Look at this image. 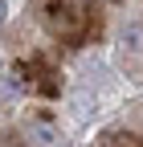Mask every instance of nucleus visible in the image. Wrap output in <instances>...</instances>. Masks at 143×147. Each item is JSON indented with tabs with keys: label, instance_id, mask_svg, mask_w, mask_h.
Wrapping results in <instances>:
<instances>
[{
	"label": "nucleus",
	"instance_id": "f257e3e1",
	"mask_svg": "<svg viewBox=\"0 0 143 147\" xmlns=\"http://www.w3.org/2000/svg\"><path fill=\"white\" fill-rule=\"evenodd\" d=\"M123 61H127L131 69L143 65V25H131L127 33H123Z\"/></svg>",
	"mask_w": 143,
	"mask_h": 147
},
{
	"label": "nucleus",
	"instance_id": "f03ea898",
	"mask_svg": "<svg viewBox=\"0 0 143 147\" xmlns=\"http://www.w3.org/2000/svg\"><path fill=\"white\" fill-rule=\"evenodd\" d=\"M0 16H4V0H0Z\"/></svg>",
	"mask_w": 143,
	"mask_h": 147
}]
</instances>
